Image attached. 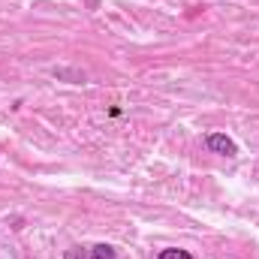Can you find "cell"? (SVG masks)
<instances>
[{"label":"cell","instance_id":"cell-4","mask_svg":"<svg viewBox=\"0 0 259 259\" xmlns=\"http://www.w3.org/2000/svg\"><path fill=\"white\" fill-rule=\"evenodd\" d=\"M91 250H94V259H115L118 256V250L112 244H91Z\"/></svg>","mask_w":259,"mask_h":259},{"label":"cell","instance_id":"cell-1","mask_svg":"<svg viewBox=\"0 0 259 259\" xmlns=\"http://www.w3.org/2000/svg\"><path fill=\"white\" fill-rule=\"evenodd\" d=\"M205 148L211 154H220V157H235L238 154V145L226 136V133H208L205 136Z\"/></svg>","mask_w":259,"mask_h":259},{"label":"cell","instance_id":"cell-2","mask_svg":"<svg viewBox=\"0 0 259 259\" xmlns=\"http://www.w3.org/2000/svg\"><path fill=\"white\" fill-rule=\"evenodd\" d=\"M157 259H196L190 250H181V247H166V250H160Z\"/></svg>","mask_w":259,"mask_h":259},{"label":"cell","instance_id":"cell-3","mask_svg":"<svg viewBox=\"0 0 259 259\" xmlns=\"http://www.w3.org/2000/svg\"><path fill=\"white\" fill-rule=\"evenodd\" d=\"M64 259H94V250L91 247H81V244H72L64 253Z\"/></svg>","mask_w":259,"mask_h":259}]
</instances>
